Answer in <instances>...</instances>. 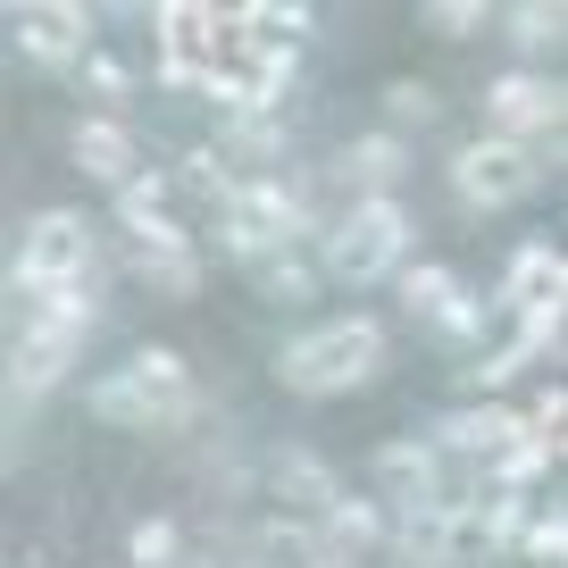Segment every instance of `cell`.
Wrapping results in <instances>:
<instances>
[{"label":"cell","mask_w":568,"mask_h":568,"mask_svg":"<svg viewBox=\"0 0 568 568\" xmlns=\"http://www.w3.org/2000/svg\"><path fill=\"white\" fill-rule=\"evenodd\" d=\"M251 276H260V293H276V302H302V293H318L326 267H310L302 243H284V251H267V260H251Z\"/></svg>","instance_id":"cell-17"},{"label":"cell","mask_w":568,"mask_h":568,"mask_svg":"<svg viewBox=\"0 0 568 568\" xmlns=\"http://www.w3.org/2000/svg\"><path fill=\"white\" fill-rule=\"evenodd\" d=\"M318 260H326V276H343V284H393L418 260V226H409L402 201H352V210L318 234Z\"/></svg>","instance_id":"cell-2"},{"label":"cell","mask_w":568,"mask_h":568,"mask_svg":"<svg viewBox=\"0 0 568 568\" xmlns=\"http://www.w3.org/2000/svg\"><path fill=\"white\" fill-rule=\"evenodd\" d=\"M452 293H460V276H452L444 260H409L402 276H393V302H402L409 318H435V310H444Z\"/></svg>","instance_id":"cell-16"},{"label":"cell","mask_w":568,"mask_h":568,"mask_svg":"<svg viewBox=\"0 0 568 568\" xmlns=\"http://www.w3.org/2000/svg\"><path fill=\"white\" fill-rule=\"evenodd\" d=\"M9 34H18V59L26 68H84L92 59V18L84 9H68V0H42V9H18L9 18Z\"/></svg>","instance_id":"cell-8"},{"label":"cell","mask_w":568,"mask_h":568,"mask_svg":"<svg viewBox=\"0 0 568 568\" xmlns=\"http://www.w3.org/2000/svg\"><path fill=\"white\" fill-rule=\"evenodd\" d=\"M318 568H352V560H343V551H326V560H318Z\"/></svg>","instance_id":"cell-26"},{"label":"cell","mask_w":568,"mask_h":568,"mask_svg":"<svg viewBox=\"0 0 568 568\" xmlns=\"http://www.w3.org/2000/svg\"><path fill=\"white\" fill-rule=\"evenodd\" d=\"M101 284V243L75 210H34L18 226V260H9V293H75Z\"/></svg>","instance_id":"cell-4"},{"label":"cell","mask_w":568,"mask_h":568,"mask_svg":"<svg viewBox=\"0 0 568 568\" xmlns=\"http://www.w3.org/2000/svg\"><path fill=\"white\" fill-rule=\"evenodd\" d=\"M560 101L568 84H551L544 68H510L485 84V134H510V142H544L560 125Z\"/></svg>","instance_id":"cell-6"},{"label":"cell","mask_w":568,"mask_h":568,"mask_svg":"<svg viewBox=\"0 0 568 568\" xmlns=\"http://www.w3.org/2000/svg\"><path fill=\"white\" fill-rule=\"evenodd\" d=\"M267 485H276L284 501H302V510H326V501L343 494V485H335V468H326L310 444H284V452H267Z\"/></svg>","instance_id":"cell-15"},{"label":"cell","mask_w":568,"mask_h":568,"mask_svg":"<svg viewBox=\"0 0 568 568\" xmlns=\"http://www.w3.org/2000/svg\"><path fill=\"white\" fill-rule=\"evenodd\" d=\"M125 251H134V276L151 284V293H193V284H201L193 234H184L176 217H160V226H134V234H125Z\"/></svg>","instance_id":"cell-12"},{"label":"cell","mask_w":568,"mask_h":568,"mask_svg":"<svg viewBox=\"0 0 568 568\" xmlns=\"http://www.w3.org/2000/svg\"><path fill=\"white\" fill-rule=\"evenodd\" d=\"M501 310L510 318H568V243L527 234L501 267Z\"/></svg>","instance_id":"cell-7"},{"label":"cell","mask_w":568,"mask_h":568,"mask_svg":"<svg viewBox=\"0 0 568 568\" xmlns=\"http://www.w3.org/2000/svg\"><path fill=\"white\" fill-rule=\"evenodd\" d=\"M385 118H393V125H426V118H435V92L393 84V92H385Z\"/></svg>","instance_id":"cell-24"},{"label":"cell","mask_w":568,"mask_h":568,"mask_svg":"<svg viewBox=\"0 0 568 568\" xmlns=\"http://www.w3.org/2000/svg\"><path fill=\"white\" fill-rule=\"evenodd\" d=\"M385 359H393L385 326H376L368 310H343V318H318V326H302V335H284L276 376L293 393H352V385H376Z\"/></svg>","instance_id":"cell-1"},{"label":"cell","mask_w":568,"mask_h":568,"mask_svg":"<svg viewBox=\"0 0 568 568\" xmlns=\"http://www.w3.org/2000/svg\"><path fill=\"white\" fill-rule=\"evenodd\" d=\"M527 368H535V359L518 352V335H510V343H485V352H477V385H485V393L518 385V376H527Z\"/></svg>","instance_id":"cell-22"},{"label":"cell","mask_w":568,"mask_h":568,"mask_svg":"<svg viewBox=\"0 0 568 568\" xmlns=\"http://www.w3.org/2000/svg\"><path fill=\"white\" fill-rule=\"evenodd\" d=\"M176 551H184L176 518H134V535H125V560L134 568H176Z\"/></svg>","instance_id":"cell-21"},{"label":"cell","mask_w":568,"mask_h":568,"mask_svg":"<svg viewBox=\"0 0 568 568\" xmlns=\"http://www.w3.org/2000/svg\"><path fill=\"white\" fill-rule=\"evenodd\" d=\"M92 418L109 426H184L193 418V368L168 343H142L125 368H109L92 385Z\"/></svg>","instance_id":"cell-3"},{"label":"cell","mask_w":568,"mask_h":568,"mask_svg":"<svg viewBox=\"0 0 568 568\" xmlns=\"http://www.w3.org/2000/svg\"><path fill=\"white\" fill-rule=\"evenodd\" d=\"M318 535L343 551V560H359V551H376V544H393V518L376 510V501H359V494H335L318 510Z\"/></svg>","instance_id":"cell-14"},{"label":"cell","mask_w":568,"mask_h":568,"mask_svg":"<svg viewBox=\"0 0 568 568\" xmlns=\"http://www.w3.org/2000/svg\"><path fill=\"white\" fill-rule=\"evenodd\" d=\"M217 160L234 176H267L284 160V109H217Z\"/></svg>","instance_id":"cell-11"},{"label":"cell","mask_w":568,"mask_h":568,"mask_svg":"<svg viewBox=\"0 0 568 568\" xmlns=\"http://www.w3.org/2000/svg\"><path fill=\"white\" fill-rule=\"evenodd\" d=\"M527 560L568 568V510H544V518H535V544H527Z\"/></svg>","instance_id":"cell-23"},{"label":"cell","mask_w":568,"mask_h":568,"mask_svg":"<svg viewBox=\"0 0 568 568\" xmlns=\"http://www.w3.org/2000/svg\"><path fill=\"white\" fill-rule=\"evenodd\" d=\"M535 176H544V151H535V142H510V134H477V142L452 151V193H460L468 210H510Z\"/></svg>","instance_id":"cell-5"},{"label":"cell","mask_w":568,"mask_h":568,"mask_svg":"<svg viewBox=\"0 0 568 568\" xmlns=\"http://www.w3.org/2000/svg\"><path fill=\"white\" fill-rule=\"evenodd\" d=\"M75 84H84L92 101H101L109 118H118V101H125V92H134V59H118V51H92L84 68H75Z\"/></svg>","instance_id":"cell-19"},{"label":"cell","mask_w":568,"mask_h":568,"mask_svg":"<svg viewBox=\"0 0 568 568\" xmlns=\"http://www.w3.org/2000/svg\"><path fill=\"white\" fill-rule=\"evenodd\" d=\"M168 201H176V176L142 168V176H125V184H118V226H125V234H134V226H160Z\"/></svg>","instance_id":"cell-18"},{"label":"cell","mask_w":568,"mask_h":568,"mask_svg":"<svg viewBox=\"0 0 568 568\" xmlns=\"http://www.w3.org/2000/svg\"><path fill=\"white\" fill-rule=\"evenodd\" d=\"M393 560L402 568H452L468 560V527L452 501H435V510H393Z\"/></svg>","instance_id":"cell-10"},{"label":"cell","mask_w":568,"mask_h":568,"mask_svg":"<svg viewBox=\"0 0 568 568\" xmlns=\"http://www.w3.org/2000/svg\"><path fill=\"white\" fill-rule=\"evenodd\" d=\"M68 151H75V168H84V176H101V184H109V193H118L125 176H142V142H134V125L109 118V109H92V118L75 125Z\"/></svg>","instance_id":"cell-13"},{"label":"cell","mask_w":568,"mask_h":568,"mask_svg":"<svg viewBox=\"0 0 568 568\" xmlns=\"http://www.w3.org/2000/svg\"><path fill=\"white\" fill-rule=\"evenodd\" d=\"M426 26H435V34H485V9H477V0H468V9L452 0V9H435Z\"/></svg>","instance_id":"cell-25"},{"label":"cell","mask_w":568,"mask_h":568,"mask_svg":"<svg viewBox=\"0 0 568 568\" xmlns=\"http://www.w3.org/2000/svg\"><path fill=\"white\" fill-rule=\"evenodd\" d=\"M426 326H435V335H444V343H460V352H485V302H477V293H468V284H460V293H452V302L435 310V318H426Z\"/></svg>","instance_id":"cell-20"},{"label":"cell","mask_w":568,"mask_h":568,"mask_svg":"<svg viewBox=\"0 0 568 568\" xmlns=\"http://www.w3.org/2000/svg\"><path fill=\"white\" fill-rule=\"evenodd\" d=\"M402 176H409L402 134H359V142H343V160H335V184L352 201H402Z\"/></svg>","instance_id":"cell-9"}]
</instances>
